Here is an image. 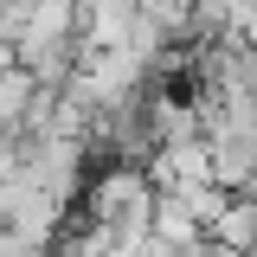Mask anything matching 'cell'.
<instances>
[{"instance_id": "4", "label": "cell", "mask_w": 257, "mask_h": 257, "mask_svg": "<svg viewBox=\"0 0 257 257\" xmlns=\"http://www.w3.org/2000/svg\"><path fill=\"white\" fill-rule=\"evenodd\" d=\"M0 257H39V244H32L26 231H13V225H0Z\"/></svg>"}, {"instance_id": "1", "label": "cell", "mask_w": 257, "mask_h": 257, "mask_svg": "<svg viewBox=\"0 0 257 257\" xmlns=\"http://www.w3.org/2000/svg\"><path fill=\"white\" fill-rule=\"evenodd\" d=\"M135 26H142L135 0H90L84 7V45H128Z\"/></svg>"}, {"instance_id": "3", "label": "cell", "mask_w": 257, "mask_h": 257, "mask_svg": "<svg viewBox=\"0 0 257 257\" xmlns=\"http://www.w3.org/2000/svg\"><path fill=\"white\" fill-rule=\"evenodd\" d=\"M212 238H219L231 257H251V251H257V193H251V199H231V206H225V219L212 225Z\"/></svg>"}, {"instance_id": "5", "label": "cell", "mask_w": 257, "mask_h": 257, "mask_svg": "<svg viewBox=\"0 0 257 257\" xmlns=\"http://www.w3.org/2000/svg\"><path fill=\"white\" fill-rule=\"evenodd\" d=\"M251 193H257V180H251Z\"/></svg>"}, {"instance_id": "2", "label": "cell", "mask_w": 257, "mask_h": 257, "mask_svg": "<svg viewBox=\"0 0 257 257\" xmlns=\"http://www.w3.org/2000/svg\"><path fill=\"white\" fill-rule=\"evenodd\" d=\"M199 238H206V225L193 219V206L174 187H161L155 193V244H199Z\"/></svg>"}]
</instances>
